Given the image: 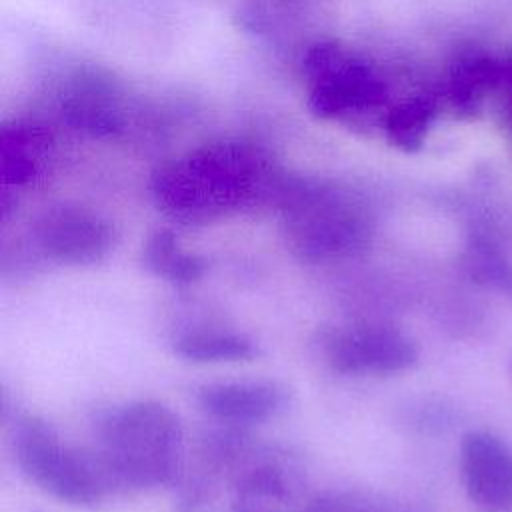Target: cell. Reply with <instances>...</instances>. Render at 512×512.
Returning a JSON list of instances; mask_svg holds the SVG:
<instances>
[{"instance_id": "4", "label": "cell", "mask_w": 512, "mask_h": 512, "mask_svg": "<svg viewBox=\"0 0 512 512\" xmlns=\"http://www.w3.org/2000/svg\"><path fill=\"white\" fill-rule=\"evenodd\" d=\"M10 446L20 472L60 502L96 506L114 492L98 454L68 446L40 416H16L10 426Z\"/></svg>"}, {"instance_id": "8", "label": "cell", "mask_w": 512, "mask_h": 512, "mask_svg": "<svg viewBox=\"0 0 512 512\" xmlns=\"http://www.w3.org/2000/svg\"><path fill=\"white\" fill-rule=\"evenodd\" d=\"M194 396L204 414L230 428L268 422L282 414L290 400L284 384L264 378L208 382Z\"/></svg>"}, {"instance_id": "1", "label": "cell", "mask_w": 512, "mask_h": 512, "mask_svg": "<svg viewBox=\"0 0 512 512\" xmlns=\"http://www.w3.org/2000/svg\"><path fill=\"white\" fill-rule=\"evenodd\" d=\"M272 188L264 160L230 144L202 148L162 166L152 178L156 206L184 226H202L242 212Z\"/></svg>"}, {"instance_id": "11", "label": "cell", "mask_w": 512, "mask_h": 512, "mask_svg": "<svg viewBox=\"0 0 512 512\" xmlns=\"http://www.w3.org/2000/svg\"><path fill=\"white\" fill-rule=\"evenodd\" d=\"M142 266L156 278L174 286H190L206 272V260L182 248L180 240L170 230H158L144 242Z\"/></svg>"}, {"instance_id": "9", "label": "cell", "mask_w": 512, "mask_h": 512, "mask_svg": "<svg viewBox=\"0 0 512 512\" xmlns=\"http://www.w3.org/2000/svg\"><path fill=\"white\" fill-rule=\"evenodd\" d=\"M464 488L480 508L506 512L512 508V452L496 436L474 430L460 444Z\"/></svg>"}, {"instance_id": "5", "label": "cell", "mask_w": 512, "mask_h": 512, "mask_svg": "<svg viewBox=\"0 0 512 512\" xmlns=\"http://www.w3.org/2000/svg\"><path fill=\"white\" fill-rule=\"evenodd\" d=\"M328 366L346 376H388L412 368L418 360L414 340L386 324L338 328L322 344Z\"/></svg>"}, {"instance_id": "10", "label": "cell", "mask_w": 512, "mask_h": 512, "mask_svg": "<svg viewBox=\"0 0 512 512\" xmlns=\"http://www.w3.org/2000/svg\"><path fill=\"white\" fill-rule=\"evenodd\" d=\"M172 352L194 364L248 362L258 356L256 342L244 332L216 326H194L172 338Z\"/></svg>"}, {"instance_id": "7", "label": "cell", "mask_w": 512, "mask_h": 512, "mask_svg": "<svg viewBox=\"0 0 512 512\" xmlns=\"http://www.w3.org/2000/svg\"><path fill=\"white\" fill-rule=\"evenodd\" d=\"M308 68L316 78L310 106L320 116L372 106L380 100L382 86L372 70L362 62L344 58L334 46H318L312 50Z\"/></svg>"}, {"instance_id": "12", "label": "cell", "mask_w": 512, "mask_h": 512, "mask_svg": "<svg viewBox=\"0 0 512 512\" xmlns=\"http://www.w3.org/2000/svg\"><path fill=\"white\" fill-rule=\"evenodd\" d=\"M44 136L36 130L6 132L2 140V180L10 186L30 184L44 156Z\"/></svg>"}, {"instance_id": "6", "label": "cell", "mask_w": 512, "mask_h": 512, "mask_svg": "<svg viewBox=\"0 0 512 512\" xmlns=\"http://www.w3.org/2000/svg\"><path fill=\"white\" fill-rule=\"evenodd\" d=\"M114 226L100 214L80 206H56L32 228L36 254L60 266H92L114 248Z\"/></svg>"}, {"instance_id": "14", "label": "cell", "mask_w": 512, "mask_h": 512, "mask_svg": "<svg viewBox=\"0 0 512 512\" xmlns=\"http://www.w3.org/2000/svg\"><path fill=\"white\" fill-rule=\"evenodd\" d=\"M430 120V108L420 102H410L396 108L388 118V134L390 140L406 150H414L420 146L426 126Z\"/></svg>"}, {"instance_id": "2", "label": "cell", "mask_w": 512, "mask_h": 512, "mask_svg": "<svg viewBox=\"0 0 512 512\" xmlns=\"http://www.w3.org/2000/svg\"><path fill=\"white\" fill-rule=\"evenodd\" d=\"M112 490H152L178 482L184 428L178 414L156 400L106 410L96 424V448Z\"/></svg>"}, {"instance_id": "3", "label": "cell", "mask_w": 512, "mask_h": 512, "mask_svg": "<svg viewBox=\"0 0 512 512\" xmlns=\"http://www.w3.org/2000/svg\"><path fill=\"white\" fill-rule=\"evenodd\" d=\"M282 224L290 250L310 264L352 258L374 238V216L366 202L326 186L282 192Z\"/></svg>"}, {"instance_id": "13", "label": "cell", "mask_w": 512, "mask_h": 512, "mask_svg": "<svg viewBox=\"0 0 512 512\" xmlns=\"http://www.w3.org/2000/svg\"><path fill=\"white\" fill-rule=\"evenodd\" d=\"M298 512H392L372 494L354 490H328L306 498Z\"/></svg>"}]
</instances>
